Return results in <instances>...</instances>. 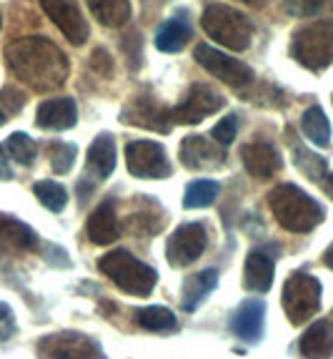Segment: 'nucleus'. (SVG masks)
<instances>
[{
	"label": "nucleus",
	"mask_w": 333,
	"mask_h": 359,
	"mask_svg": "<svg viewBox=\"0 0 333 359\" xmlns=\"http://www.w3.org/2000/svg\"><path fill=\"white\" fill-rule=\"evenodd\" d=\"M6 63L13 76L38 93L63 86L71 71L66 53L43 36H28L10 43L6 48Z\"/></svg>",
	"instance_id": "obj_1"
},
{
	"label": "nucleus",
	"mask_w": 333,
	"mask_h": 359,
	"mask_svg": "<svg viewBox=\"0 0 333 359\" xmlns=\"http://www.w3.org/2000/svg\"><path fill=\"white\" fill-rule=\"evenodd\" d=\"M268 206L276 222L291 233H309L323 222V206L296 184H278L268 194Z\"/></svg>",
	"instance_id": "obj_2"
},
{
	"label": "nucleus",
	"mask_w": 333,
	"mask_h": 359,
	"mask_svg": "<svg viewBox=\"0 0 333 359\" xmlns=\"http://www.w3.org/2000/svg\"><path fill=\"white\" fill-rule=\"evenodd\" d=\"M98 269L120 289L131 297H148L158 284V271L148 266L146 262L136 259L125 249H113L106 257L98 259Z\"/></svg>",
	"instance_id": "obj_3"
},
{
	"label": "nucleus",
	"mask_w": 333,
	"mask_h": 359,
	"mask_svg": "<svg viewBox=\"0 0 333 359\" xmlns=\"http://www.w3.org/2000/svg\"><path fill=\"white\" fill-rule=\"evenodd\" d=\"M203 30L208 33L213 41L220 46H226L231 50H246L250 46V36H253V25L246 18L243 13H238L236 8L228 6H208L203 11L201 18Z\"/></svg>",
	"instance_id": "obj_4"
},
{
	"label": "nucleus",
	"mask_w": 333,
	"mask_h": 359,
	"mask_svg": "<svg viewBox=\"0 0 333 359\" xmlns=\"http://www.w3.org/2000/svg\"><path fill=\"white\" fill-rule=\"evenodd\" d=\"M291 55L309 71H323L333 63V23L316 20L296 30L291 41Z\"/></svg>",
	"instance_id": "obj_5"
},
{
	"label": "nucleus",
	"mask_w": 333,
	"mask_h": 359,
	"mask_svg": "<svg viewBox=\"0 0 333 359\" xmlns=\"http://www.w3.org/2000/svg\"><path fill=\"white\" fill-rule=\"evenodd\" d=\"M283 302L285 317L291 324H304L316 317V311L321 309V282L306 271H293L283 284Z\"/></svg>",
	"instance_id": "obj_6"
},
{
	"label": "nucleus",
	"mask_w": 333,
	"mask_h": 359,
	"mask_svg": "<svg viewBox=\"0 0 333 359\" xmlns=\"http://www.w3.org/2000/svg\"><path fill=\"white\" fill-rule=\"evenodd\" d=\"M36 352L41 359H106L101 344L83 332H55L38 339Z\"/></svg>",
	"instance_id": "obj_7"
},
{
	"label": "nucleus",
	"mask_w": 333,
	"mask_h": 359,
	"mask_svg": "<svg viewBox=\"0 0 333 359\" xmlns=\"http://www.w3.org/2000/svg\"><path fill=\"white\" fill-rule=\"evenodd\" d=\"M125 166L138 179H168L173 174L166 149L155 141H131L125 146Z\"/></svg>",
	"instance_id": "obj_8"
},
{
	"label": "nucleus",
	"mask_w": 333,
	"mask_h": 359,
	"mask_svg": "<svg viewBox=\"0 0 333 359\" xmlns=\"http://www.w3.org/2000/svg\"><path fill=\"white\" fill-rule=\"evenodd\" d=\"M193 58H196V63H201L211 76H215L218 81H223V83L233 86V88H243V86H248L250 81H253V71L246 66L243 60L231 58V55L220 53V50L211 48L206 43L196 46Z\"/></svg>",
	"instance_id": "obj_9"
},
{
	"label": "nucleus",
	"mask_w": 333,
	"mask_h": 359,
	"mask_svg": "<svg viewBox=\"0 0 333 359\" xmlns=\"http://www.w3.org/2000/svg\"><path fill=\"white\" fill-rule=\"evenodd\" d=\"M206 246H208V231H206L203 224H198V222L180 224V226L171 233V239H168L166 257H168V262H171V266L183 269V266L193 264L206 252Z\"/></svg>",
	"instance_id": "obj_10"
},
{
	"label": "nucleus",
	"mask_w": 333,
	"mask_h": 359,
	"mask_svg": "<svg viewBox=\"0 0 333 359\" xmlns=\"http://www.w3.org/2000/svg\"><path fill=\"white\" fill-rule=\"evenodd\" d=\"M120 121L128 126L148 128V131L168 133L173 126L171 108L161 106L153 96H136L125 103L120 111Z\"/></svg>",
	"instance_id": "obj_11"
},
{
	"label": "nucleus",
	"mask_w": 333,
	"mask_h": 359,
	"mask_svg": "<svg viewBox=\"0 0 333 359\" xmlns=\"http://www.w3.org/2000/svg\"><path fill=\"white\" fill-rule=\"evenodd\" d=\"M223 108V98L215 93L208 86H190L188 96L183 98V103L176 108H171L173 123H185V126H193V123H201L206 116L218 114Z\"/></svg>",
	"instance_id": "obj_12"
},
{
	"label": "nucleus",
	"mask_w": 333,
	"mask_h": 359,
	"mask_svg": "<svg viewBox=\"0 0 333 359\" xmlns=\"http://www.w3.org/2000/svg\"><path fill=\"white\" fill-rule=\"evenodd\" d=\"M41 6L48 13V18L58 25V30L73 46H83L88 41V23H85L76 0H41Z\"/></svg>",
	"instance_id": "obj_13"
},
{
	"label": "nucleus",
	"mask_w": 333,
	"mask_h": 359,
	"mask_svg": "<svg viewBox=\"0 0 333 359\" xmlns=\"http://www.w3.org/2000/svg\"><path fill=\"white\" fill-rule=\"evenodd\" d=\"M263 324H266V302L263 299H246L243 304L233 311L231 332L246 344H256L263 337Z\"/></svg>",
	"instance_id": "obj_14"
},
{
	"label": "nucleus",
	"mask_w": 333,
	"mask_h": 359,
	"mask_svg": "<svg viewBox=\"0 0 333 359\" xmlns=\"http://www.w3.org/2000/svg\"><path fill=\"white\" fill-rule=\"evenodd\" d=\"M78 123V106L73 98H48L36 111V126L45 131H68Z\"/></svg>",
	"instance_id": "obj_15"
},
{
	"label": "nucleus",
	"mask_w": 333,
	"mask_h": 359,
	"mask_svg": "<svg viewBox=\"0 0 333 359\" xmlns=\"http://www.w3.org/2000/svg\"><path fill=\"white\" fill-rule=\"evenodd\" d=\"M241 158H243V166L253 179H271L281 171L283 161H281V154L266 141H253V144H246L241 149Z\"/></svg>",
	"instance_id": "obj_16"
},
{
	"label": "nucleus",
	"mask_w": 333,
	"mask_h": 359,
	"mask_svg": "<svg viewBox=\"0 0 333 359\" xmlns=\"http://www.w3.org/2000/svg\"><path fill=\"white\" fill-rule=\"evenodd\" d=\"M41 236L25 222L15 219V216L0 214V249L10 254H25L38 249Z\"/></svg>",
	"instance_id": "obj_17"
},
{
	"label": "nucleus",
	"mask_w": 333,
	"mask_h": 359,
	"mask_svg": "<svg viewBox=\"0 0 333 359\" xmlns=\"http://www.w3.org/2000/svg\"><path fill=\"white\" fill-rule=\"evenodd\" d=\"M274 274H276V262L266 249H253L246 257V269H243V287L248 292L266 294L274 287Z\"/></svg>",
	"instance_id": "obj_18"
},
{
	"label": "nucleus",
	"mask_w": 333,
	"mask_h": 359,
	"mask_svg": "<svg viewBox=\"0 0 333 359\" xmlns=\"http://www.w3.org/2000/svg\"><path fill=\"white\" fill-rule=\"evenodd\" d=\"M298 352L306 359H331L333 357V322L318 319L304 332L298 341Z\"/></svg>",
	"instance_id": "obj_19"
},
{
	"label": "nucleus",
	"mask_w": 333,
	"mask_h": 359,
	"mask_svg": "<svg viewBox=\"0 0 333 359\" xmlns=\"http://www.w3.org/2000/svg\"><path fill=\"white\" fill-rule=\"evenodd\" d=\"M85 233H88V239L98 246L113 244V241L118 239L120 226H118V216H115L113 201H103V204L90 214L88 224H85Z\"/></svg>",
	"instance_id": "obj_20"
},
{
	"label": "nucleus",
	"mask_w": 333,
	"mask_h": 359,
	"mask_svg": "<svg viewBox=\"0 0 333 359\" xmlns=\"http://www.w3.org/2000/svg\"><path fill=\"white\" fill-rule=\"evenodd\" d=\"M180 161L185 168H206L223 161V151L206 136H185L180 144Z\"/></svg>",
	"instance_id": "obj_21"
},
{
	"label": "nucleus",
	"mask_w": 333,
	"mask_h": 359,
	"mask_svg": "<svg viewBox=\"0 0 333 359\" xmlns=\"http://www.w3.org/2000/svg\"><path fill=\"white\" fill-rule=\"evenodd\" d=\"M215 287H218V271L215 269H203L198 274H190L180 289V309L196 311Z\"/></svg>",
	"instance_id": "obj_22"
},
{
	"label": "nucleus",
	"mask_w": 333,
	"mask_h": 359,
	"mask_svg": "<svg viewBox=\"0 0 333 359\" xmlns=\"http://www.w3.org/2000/svg\"><path fill=\"white\" fill-rule=\"evenodd\" d=\"M115 168V144L108 133H101L88 149V171L98 181L108 179Z\"/></svg>",
	"instance_id": "obj_23"
},
{
	"label": "nucleus",
	"mask_w": 333,
	"mask_h": 359,
	"mask_svg": "<svg viewBox=\"0 0 333 359\" xmlns=\"http://www.w3.org/2000/svg\"><path fill=\"white\" fill-rule=\"evenodd\" d=\"M193 38V30L183 18H171L155 30V48L163 53H178L188 46Z\"/></svg>",
	"instance_id": "obj_24"
},
{
	"label": "nucleus",
	"mask_w": 333,
	"mask_h": 359,
	"mask_svg": "<svg viewBox=\"0 0 333 359\" xmlns=\"http://www.w3.org/2000/svg\"><path fill=\"white\" fill-rule=\"evenodd\" d=\"M93 18L106 28H123L131 20V0H85Z\"/></svg>",
	"instance_id": "obj_25"
},
{
	"label": "nucleus",
	"mask_w": 333,
	"mask_h": 359,
	"mask_svg": "<svg viewBox=\"0 0 333 359\" xmlns=\"http://www.w3.org/2000/svg\"><path fill=\"white\" fill-rule=\"evenodd\" d=\"M136 324L146 332H158V334H171L178 332V319L166 306H141L136 309Z\"/></svg>",
	"instance_id": "obj_26"
},
{
	"label": "nucleus",
	"mask_w": 333,
	"mask_h": 359,
	"mask_svg": "<svg viewBox=\"0 0 333 359\" xmlns=\"http://www.w3.org/2000/svg\"><path fill=\"white\" fill-rule=\"evenodd\" d=\"M301 131L306 133L311 144H316L318 149H326L331 144V123H328L326 114L321 106H311L301 116Z\"/></svg>",
	"instance_id": "obj_27"
},
{
	"label": "nucleus",
	"mask_w": 333,
	"mask_h": 359,
	"mask_svg": "<svg viewBox=\"0 0 333 359\" xmlns=\"http://www.w3.org/2000/svg\"><path fill=\"white\" fill-rule=\"evenodd\" d=\"M218 194H220L218 181H211V179L190 181V184L185 186L183 206L185 209H208L215 198H218Z\"/></svg>",
	"instance_id": "obj_28"
},
{
	"label": "nucleus",
	"mask_w": 333,
	"mask_h": 359,
	"mask_svg": "<svg viewBox=\"0 0 333 359\" xmlns=\"http://www.w3.org/2000/svg\"><path fill=\"white\" fill-rule=\"evenodd\" d=\"M33 194H36L38 201H41L48 211H53V214H60L68 204V191L58 181H38V184L33 186Z\"/></svg>",
	"instance_id": "obj_29"
},
{
	"label": "nucleus",
	"mask_w": 333,
	"mask_h": 359,
	"mask_svg": "<svg viewBox=\"0 0 333 359\" xmlns=\"http://www.w3.org/2000/svg\"><path fill=\"white\" fill-rule=\"evenodd\" d=\"M6 151L20 166H33V161H36L38 156V144L28 133H10L6 141Z\"/></svg>",
	"instance_id": "obj_30"
},
{
	"label": "nucleus",
	"mask_w": 333,
	"mask_h": 359,
	"mask_svg": "<svg viewBox=\"0 0 333 359\" xmlns=\"http://www.w3.org/2000/svg\"><path fill=\"white\" fill-rule=\"evenodd\" d=\"M293 161H296V168L301 171L304 176H309L311 181H318L326 176V171H328V166H326V161H323L321 156H316V154H311L309 149H304V146H296L293 149Z\"/></svg>",
	"instance_id": "obj_31"
},
{
	"label": "nucleus",
	"mask_w": 333,
	"mask_h": 359,
	"mask_svg": "<svg viewBox=\"0 0 333 359\" xmlns=\"http://www.w3.org/2000/svg\"><path fill=\"white\" fill-rule=\"evenodd\" d=\"M78 158V146L66 144V141H53L50 144V166L58 176L71 174L73 163Z\"/></svg>",
	"instance_id": "obj_32"
},
{
	"label": "nucleus",
	"mask_w": 333,
	"mask_h": 359,
	"mask_svg": "<svg viewBox=\"0 0 333 359\" xmlns=\"http://www.w3.org/2000/svg\"><path fill=\"white\" fill-rule=\"evenodd\" d=\"M236 133H238V116H233V114H228L226 118H220L218 123L213 126V131H211V136H213V141L218 146H231L233 144V138H236Z\"/></svg>",
	"instance_id": "obj_33"
},
{
	"label": "nucleus",
	"mask_w": 333,
	"mask_h": 359,
	"mask_svg": "<svg viewBox=\"0 0 333 359\" xmlns=\"http://www.w3.org/2000/svg\"><path fill=\"white\" fill-rule=\"evenodd\" d=\"M323 8V0H285V13L293 18H309Z\"/></svg>",
	"instance_id": "obj_34"
},
{
	"label": "nucleus",
	"mask_w": 333,
	"mask_h": 359,
	"mask_svg": "<svg viewBox=\"0 0 333 359\" xmlns=\"http://www.w3.org/2000/svg\"><path fill=\"white\" fill-rule=\"evenodd\" d=\"M90 68H93V73H98V76L111 78L115 71V63L106 48H95L93 53H90Z\"/></svg>",
	"instance_id": "obj_35"
},
{
	"label": "nucleus",
	"mask_w": 333,
	"mask_h": 359,
	"mask_svg": "<svg viewBox=\"0 0 333 359\" xmlns=\"http://www.w3.org/2000/svg\"><path fill=\"white\" fill-rule=\"evenodd\" d=\"M0 106H6L10 114L20 111L25 106V96L20 93L18 88H13V86H6V88L0 90Z\"/></svg>",
	"instance_id": "obj_36"
},
{
	"label": "nucleus",
	"mask_w": 333,
	"mask_h": 359,
	"mask_svg": "<svg viewBox=\"0 0 333 359\" xmlns=\"http://www.w3.org/2000/svg\"><path fill=\"white\" fill-rule=\"evenodd\" d=\"M10 179H13V168L8 166L6 154H3V149H0V181H10Z\"/></svg>",
	"instance_id": "obj_37"
},
{
	"label": "nucleus",
	"mask_w": 333,
	"mask_h": 359,
	"mask_svg": "<svg viewBox=\"0 0 333 359\" xmlns=\"http://www.w3.org/2000/svg\"><path fill=\"white\" fill-rule=\"evenodd\" d=\"M318 184H321V189L326 191V196L333 198V174H331V171H326V176H323Z\"/></svg>",
	"instance_id": "obj_38"
},
{
	"label": "nucleus",
	"mask_w": 333,
	"mask_h": 359,
	"mask_svg": "<svg viewBox=\"0 0 333 359\" xmlns=\"http://www.w3.org/2000/svg\"><path fill=\"white\" fill-rule=\"evenodd\" d=\"M10 319H13V314H10V306H8V304H3V302H0V324H10Z\"/></svg>",
	"instance_id": "obj_39"
},
{
	"label": "nucleus",
	"mask_w": 333,
	"mask_h": 359,
	"mask_svg": "<svg viewBox=\"0 0 333 359\" xmlns=\"http://www.w3.org/2000/svg\"><path fill=\"white\" fill-rule=\"evenodd\" d=\"M323 264H326L328 269H331V271H333V244H331V246H328L326 252H323Z\"/></svg>",
	"instance_id": "obj_40"
},
{
	"label": "nucleus",
	"mask_w": 333,
	"mask_h": 359,
	"mask_svg": "<svg viewBox=\"0 0 333 359\" xmlns=\"http://www.w3.org/2000/svg\"><path fill=\"white\" fill-rule=\"evenodd\" d=\"M243 3H248V6H266V3H268V0H243Z\"/></svg>",
	"instance_id": "obj_41"
},
{
	"label": "nucleus",
	"mask_w": 333,
	"mask_h": 359,
	"mask_svg": "<svg viewBox=\"0 0 333 359\" xmlns=\"http://www.w3.org/2000/svg\"><path fill=\"white\" fill-rule=\"evenodd\" d=\"M6 121H8V118H6V114H3V111H0V126H3V123H6Z\"/></svg>",
	"instance_id": "obj_42"
},
{
	"label": "nucleus",
	"mask_w": 333,
	"mask_h": 359,
	"mask_svg": "<svg viewBox=\"0 0 333 359\" xmlns=\"http://www.w3.org/2000/svg\"><path fill=\"white\" fill-rule=\"evenodd\" d=\"M0 28H3V15H0Z\"/></svg>",
	"instance_id": "obj_43"
}]
</instances>
